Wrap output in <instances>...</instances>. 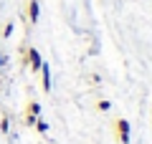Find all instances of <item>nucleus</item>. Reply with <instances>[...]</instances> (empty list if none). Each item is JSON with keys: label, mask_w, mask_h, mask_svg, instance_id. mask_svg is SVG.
I'll return each instance as SVG.
<instances>
[{"label": "nucleus", "mask_w": 152, "mask_h": 144, "mask_svg": "<svg viewBox=\"0 0 152 144\" xmlns=\"http://www.w3.org/2000/svg\"><path fill=\"white\" fill-rule=\"evenodd\" d=\"M26 56H28V66H31L33 71H41V66H43V58H41V53H38V48H28Z\"/></svg>", "instance_id": "nucleus-2"}, {"label": "nucleus", "mask_w": 152, "mask_h": 144, "mask_svg": "<svg viewBox=\"0 0 152 144\" xmlns=\"http://www.w3.org/2000/svg\"><path fill=\"white\" fill-rule=\"evenodd\" d=\"M10 33H13V23H8V25H5V31H3V36H5V38H10Z\"/></svg>", "instance_id": "nucleus-8"}, {"label": "nucleus", "mask_w": 152, "mask_h": 144, "mask_svg": "<svg viewBox=\"0 0 152 144\" xmlns=\"http://www.w3.org/2000/svg\"><path fill=\"white\" fill-rule=\"evenodd\" d=\"M109 109H112V104H109L107 99H104V101H99V111H109Z\"/></svg>", "instance_id": "nucleus-7"}, {"label": "nucleus", "mask_w": 152, "mask_h": 144, "mask_svg": "<svg viewBox=\"0 0 152 144\" xmlns=\"http://www.w3.org/2000/svg\"><path fill=\"white\" fill-rule=\"evenodd\" d=\"M117 139H119V144H129L132 142V127L127 119H117Z\"/></svg>", "instance_id": "nucleus-1"}, {"label": "nucleus", "mask_w": 152, "mask_h": 144, "mask_svg": "<svg viewBox=\"0 0 152 144\" xmlns=\"http://www.w3.org/2000/svg\"><path fill=\"white\" fill-rule=\"evenodd\" d=\"M36 129H38L41 134H46V132H48V124H46L43 119H38V121H36Z\"/></svg>", "instance_id": "nucleus-6"}, {"label": "nucleus", "mask_w": 152, "mask_h": 144, "mask_svg": "<svg viewBox=\"0 0 152 144\" xmlns=\"http://www.w3.org/2000/svg\"><path fill=\"white\" fill-rule=\"evenodd\" d=\"M26 116H41V104H38V101H31V104H28V114H26Z\"/></svg>", "instance_id": "nucleus-5"}, {"label": "nucleus", "mask_w": 152, "mask_h": 144, "mask_svg": "<svg viewBox=\"0 0 152 144\" xmlns=\"http://www.w3.org/2000/svg\"><path fill=\"white\" fill-rule=\"evenodd\" d=\"M38 18H41V5H38V0H28V20L36 25Z\"/></svg>", "instance_id": "nucleus-3"}, {"label": "nucleus", "mask_w": 152, "mask_h": 144, "mask_svg": "<svg viewBox=\"0 0 152 144\" xmlns=\"http://www.w3.org/2000/svg\"><path fill=\"white\" fill-rule=\"evenodd\" d=\"M0 132H3V134L8 132V119H3V121H0Z\"/></svg>", "instance_id": "nucleus-9"}, {"label": "nucleus", "mask_w": 152, "mask_h": 144, "mask_svg": "<svg viewBox=\"0 0 152 144\" xmlns=\"http://www.w3.org/2000/svg\"><path fill=\"white\" fill-rule=\"evenodd\" d=\"M41 84H43V91L48 94L51 91V66L43 61V66H41Z\"/></svg>", "instance_id": "nucleus-4"}]
</instances>
